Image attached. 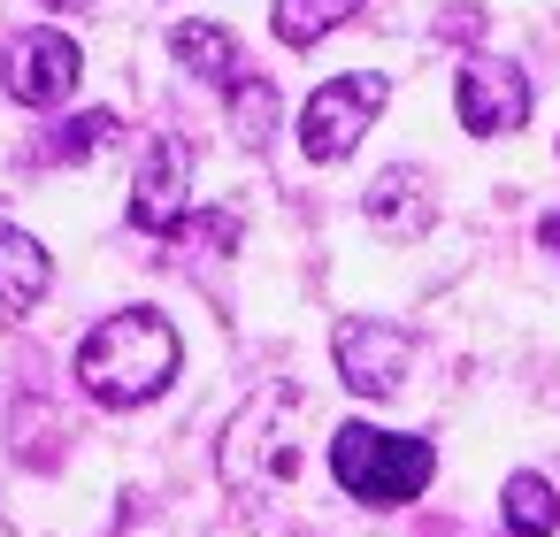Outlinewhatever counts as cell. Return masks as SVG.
<instances>
[{
    "label": "cell",
    "instance_id": "6da1fadb",
    "mask_svg": "<svg viewBox=\"0 0 560 537\" xmlns=\"http://www.w3.org/2000/svg\"><path fill=\"white\" fill-rule=\"evenodd\" d=\"M177 361H185V346H177L170 315H162V307H124V315H108L101 330H85V346H78V384H85L101 407H147V399H162V392L177 384Z\"/></svg>",
    "mask_w": 560,
    "mask_h": 537
},
{
    "label": "cell",
    "instance_id": "7a4b0ae2",
    "mask_svg": "<svg viewBox=\"0 0 560 537\" xmlns=\"http://www.w3.org/2000/svg\"><path fill=\"white\" fill-rule=\"evenodd\" d=\"M330 476L361 506H407V499L430 491L438 453H430V437H399V430H376V422H346V430H330Z\"/></svg>",
    "mask_w": 560,
    "mask_h": 537
},
{
    "label": "cell",
    "instance_id": "3957f363",
    "mask_svg": "<svg viewBox=\"0 0 560 537\" xmlns=\"http://www.w3.org/2000/svg\"><path fill=\"white\" fill-rule=\"evenodd\" d=\"M384 101H392V78L384 70H353V78L315 85L307 108H300V154L307 162H346L361 147V131L384 116Z\"/></svg>",
    "mask_w": 560,
    "mask_h": 537
},
{
    "label": "cell",
    "instance_id": "277c9868",
    "mask_svg": "<svg viewBox=\"0 0 560 537\" xmlns=\"http://www.w3.org/2000/svg\"><path fill=\"white\" fill-rule=\"evenodd\" d=\"M85 78V55L70 32H24L9 39V55H0V85H9V101L24 108H62Z\"/></svg>",
    "mask_w": 560,
    "mask_h": 537
},
{
    "label": "cell",
    "instance_id": "5b68a950",
    "mask_svg": "<svg viewBox=\"0 0 560 537\" xmlns=\"http://www.w3.org/2000/svg\"><path fill=\"white\" fill-rule=\"evenodd\" d=\"M292 407H300L292 392H261V399L231 422V437H223V476H231V483H292L300 453H292V437H277V422H284Z\"/></svg>",
    "mask_w": 560,
    "mask_h": 537
},
{
    "label": "cell",
    "instance_id": "8992f818",
    "mask_svg": "<svg viewBox=\"0 0 560 537\" xmlns=\"http://www.w3.org/2000/svg\"><path fill=\"white\" fill-rule=\"evenodd\" d=\"M453 108H460V124L476 139H506V131L529 124V78L514 62H499V55H476L453 78Z\"/></svg>",
    "mask_w": 560,
    "mask_h": 537
},
{
    "label": "cell",
    "instance_id": "52a82bcc",
    "mask_svg": "<svg viewBox=\"0 0 560 537\" xmlns=\"http://www.w3.org/2000/svg\"><path fill=\"white\" fill-rule=\"evenodd\" d=\"M330 353H338V376H346V392H361V399H392V392H399V376H407V361H415L407 330H392V323H376V315H353V323H338Z\"/></svg>",
    "mask_w": 560,
    "mask_h": 537
},
{
    "label": "cell",
    "instance_id": "ba28073f",
    "mask_svg": "<svg viewBox=\"0 0 560 537\" xmlns=\"http://www.w3.org/2000/svg\"><path fill=\"white\" fill-rule=\"evenodd\" d=\"M185 192H192V147L185 139H154L147 162H139V185H131V223L154 231V238H177L185 231Z\"/></svg>",
    "mask_w": 560,
    "mask_h": 537
},
{
    "label": "cell",
    "instance_id": "9c48e42d",
    "mask_svg": "<svg viewBox=\"0 0 560 537\" xmlns=\"http://www.w3.org/2000/svg\"><path fill=\"white\" fill-rule=\"evenodd\" d=\"M47 284H55L47 246L32 231H16V223H0V323H24L47 300Z\"/></svg>",
    "mask_w": 560,
    "mask_h": 537
},
{
    "label": "cell",
    "instance_id": "30bf717a",
    "mask_svg": "<svg viewBox=\"0 0 560 537\" xmlns=\"http://www.w3.org/2000/svg\"><path fill=\"white\" fill-rule=\"evenodd\" d=\"M361 208H369V223H376L384 238H422V231H430V215H438V208H430V177H422V170H407V162H399V170H384V177L361 192Z\"/></svg>",
    "mask_w": 560,
    "mask_h": 537
},
{
    "label": "cell",
    "instance_id": "8fae6325",
    "mask_svg": "<svg viewBox=\"0 0 560 537\" xmlns=\"http://www.w3.org/2000/svg\"><path fill=\"white\" fill-rule=\"evenodd\" d=\"M170 55L192 70V78H208V85H246V55H238V39L223 32V24H177L170 32Z\"/></svg>",
    "mask_w": 560,
    "mask_h": 537
},
{
    "label": "cell",
    "instance_id": "7c38bea8",
    "mask_svg": "<svg viewBox=\"0 0 560 537\" xmlns=\"http://www.w3.org/2000/svg\"><path fill=\"white\" fill-rule=\"evenodd\" d=\"M499 514H506V537H552V529H560V491H552L537 468H514Z\"/></svg>",
    "mask_w": 560,
    "mask_h": 537
},
{
    "label": "cell",
    "instance_id": "4fadbf2b",
    "mask_svg": "<svg viewBox=\"0 0 560 537\" xmlns=\"http://www.w3.org/2000/svg\"><path fill=\"white\" fill-rule=\"evenodd\" d=\"M353 9H361V0H277V16H269V24H277L284 47H315V39H330Z\"/></svg>",
    "mask_w": 560,
    "mask_h": 537
},
{
    "label": "cell",
    "instance_id": "5bb4252c",
    "mask_svg": "<svg viewBox=\"0 0 560 537\" xmlns=\"http://www.w3.org/2000/svg\"><path fill=\"white\" fill-rule=\"evenodd\" d=\"M116 131H124V124H116L108 108H85V116H70V124L47 139V162H93V154L116 147Z\"/></svg>",
    "mask_w": 560,
    "mask_h": 537
},
{
    "label": "cell",
    "instance_id": "9a60e30c",
    "mask_svg": "<svg viewBox=\"0 0 560 537\" xmlns=\"http://www.w3.org/2000/svg\"><path fill=\"white\" fill-rule=\"evenodd\" d=\"M238 116H246V147H261V139H269V85H261V78L238 85Z\"/></svg>",
    "mask_w": 560,
    "mask_h": 537
},
{
    "label": "cell",
    "instance_id": "2e32d148",
    "mask_svg": "<svg viewBox=\"0 0 560 537\" xmlns=\"http://www.w3.org/2000/svg\"><path fill=\"white\" fill-rule=\"evenodd\" d=\"M537 246L560 261V208H545V215H537Z\"/></svg>",
    "mask_w": 560,
    "mask_h": 537
},
{
    "label": "cell",
    "instance_id": "e0dca14e",
    "mask_svg": "<svg viewBox=\"0 0 560 537\" xmlns=\"http://www.w3.org/2000/svg\"><path fill=\"white\" fill-rule=\"evenodd\" d=\"M47 9H101V0H47Z\"/></svg>",
    "mask_w": 560,
    "mask_h": 537
}]
</instances>
